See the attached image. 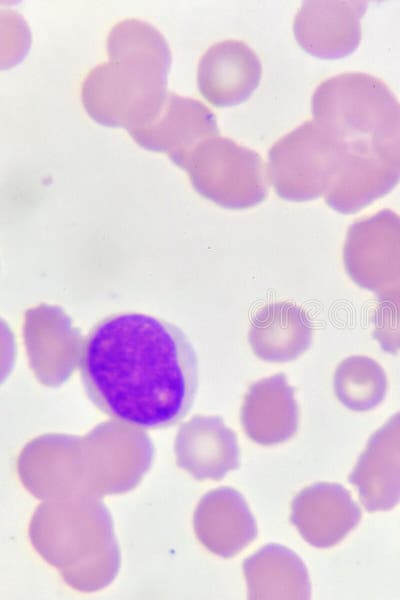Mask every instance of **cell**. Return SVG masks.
<instances>
[{
  "instance_id": "9a60e30c",
  "label": "cell",
  "mask_w": 400,
  "mask_h": 600,
  "mask_svg": "<svg viewBox=\"0 0 400 600\" xmlns=\"http://www.w3.org/2000/svg\"><path fill=\"white\" fill-rule=\"evenodd\" d=\"M199 529L213 552L232 557L257 537L255 518L242 495L231 488L209 494L200 511Z\"/></svg>"
},
{
  "instance_id": "8992f818",
  "label": "cell",
  "mask_w": 400,
  "mask_h": 600,
  "mask_svg": "<svg viewBox=\"0 0 400 600\" xmlns=\"http://www.w3.org/2000/svg\"><path fill=\"white\" fill-rule=\"evenodd\" d=\"M399 178L372 139L347 140L324 193L325 202L341 214H353L386 194Z\"/></svg>"
},
{
  "instance_id": "30bf717a",
  "label": "cell",
  "mask_w": 400,
  "mask_h": 600,
  "mask_svg": "<svg viewBox=\"0 0 400 600\" xmlns=\"http://www.w3.org/2000/svg\"><path fill=\"white\" fill-rule=\"evenodd\" d=\"M262 65L256 53L243 41L228 39L209 47L197 68L200 94L213 106L244 102L258 87Z\"/></svg>"
},
{
  "instance_id": "ba28073f",
  "label": "cell",
  "mask_w": 400,
  "mask_h": 600,
  "mask_svg": "<svg viewBox=\"0 0 400 600\" xmlns=\"http://www.w3.org/2000/svg\"><path fill=\"white\" fill-rule=\"evenodd\" d=\"M366 8V1H305L294 17L295 39L315 57H345L359 46Z\"/></svg>"
},
{
  "instance_id": "6da1fadb",
  "label": "cell",
  "mask_w": 400,
  "mask_h": 600,
  "mask_svg": "<svg viewBox=\"0 0 400 600\" xmlns=\"http://www.w3.org/2000/svg\"><path fill=\"white\" fill-rule=\"evenodd\" d=\"M79 369L88 398L102 413L140 429L178 423L198 388L197 355L186 333L140 312L99 320L83 341Z\"/></svg>"
},
{
  "instance_id": "277c9868",
  "label": "cell",
  "mask_w": 400,
  "mask_h": 600,
  "mask_svg": "<svg viewBox=\"0 0 400 600\" xmlns=\"http://www.w3.org/2000/svg\"><path fill=\"white\" fill-rule=\"evenodd\" d=\"M180 168L199 194L227 209L252 208L268 195L269 179L260 155L227 137L203 141Z\"/></svg>"
},
{
  "instance_id": "7c38bea8",
  "label": "cell",
  "mask_w": 400,
  "mask_h": 600,
  "mask_svg": "<svg viewBox=\"0 0 400 600\" xmlns=\"http://www.w3.org/2000/svg\"><path fill=\"white\" fill-rule=\"evenodd\" d=\"M240 420L248 438L263 446L284 443L294 436L299 409L294 388L283 373L263 378L249 387Z\"/></svg>"
},
{
  "instance_id": "4fadbf2b",
  "label": "cell",
  "mask_w": 400,
  "mask_h": 600,
  "mask_svg": "<svg viewBox=\"0 0 400 600\" xmlns=\"http://www.w3.org/2000/svg\"><path fill=\"white\" fill-rule=\"evenodd\" d=\"M313 327L305 311L283 301L265 305L254 315L248 333L253 353L263 361L285 363L310 346Z\"/></svg>"
},
{
  "instance_id": "7a4b0ae2",
  "label": "cell",
  "mask_w": 400,
  "mask_h": 600,
  "mask_svg": "<svg viewBox=\"0 0 400 600\" xmlns=\"http://www.w3.org/2000/svg\"><path fill=\"white\" fill-rule=\"evenodd\" d=\"M108 60L83 80L81 101L96 122L128 131L145 125L161 109L167 91L171 51L151 24L128 18L117 22L106 40Z\"/></svg>"
},
{
  "instance_id": "5b68a950",
  "label": "cell",
  "mask_w": 400,
  "mask_h": 600,
  "mask_svg": "<svg viewBox=\"0 0 400 600\" xmlns=\"http://www.w3.org/2000/svg\"><path fill=\"white\" fill-rule=\"evenodd\" d=\"M395 99L385 83L363 72L327 78L311 98L314 120L344 140L371 139L388 118Z\"/></svg>"
},
{
  "instance_id": "9c48e42d",
  "label": "cell",
  "mask_w": 400,
  "mask_h": 600,
  "mask_svg": "<svg viewBox=\"0 0 400 600\" xmlns=\"http://www.w3.org/2000/svg\"><path fill=\"white\" fill-rule=\"evenodd\" d=\"M290 520L310 545L330 548L357 527L361 511L342 485L318 482L294 497Z\"/></svg>"
},
{
  "instance_id": "3957f363",
  "label": "cell",
  "mask_w": 400,
  "mask_h": 600,
  "mask_svg": "<svg viewBox=\"0 0 400 600\" xmlns=\"http://www.w3.org/2000/svg\"><path fill=\"white\" fill-rule=\"evenodd\" d=\"M347 140L316 120L278 139L268 153L267 175L277 195L305 202L325 193Z\"/></svg>"
},
{
  "instance_id": "8fae6325",
  "label": "cell",
  "mask_w": 400,
  "mask_h": 600,
  "mask_svg": "<svg viewBox=\"0 0 400 600\" xmlns=\"http://www.w3.org/2000/svg\"><path fill=\"white\" fill-rule=\"evenodd\" d=\"M368 512L392 508L400 499V414L377 430L349 475Z\"/></svg>"
},
{
  "instance_id": "e0dca14e",
  "label": "cell",
  "mask_w": 400,
  "mask_h": 600,
  "mask_svg": "<svg viewBox=\"0 0 400 600\" xmlns=\"http://www.w3.org/2000/svg\"><path fill=\"white\" fill-rule=\"evenodd\" d=\"M334 393L346 408L365 412L375 408L384 398L386 376L373 359L350 356L337 366L333 377Z\"/></svg>"
},
{
  "instance_id": "52a82bcc",
  "label": "cell",
  "mask_w": 400,
  "mask_h": 600,
  "mask_svg": "<svg viewBox=\"0 0 400 600\" xmlns=\"http://www.w3.org/2000/svg\"><path fill=\"white\" fill-rule=\"evenodd\" d=\"M128 132L141 147L166 154L178 167L200 143L219 135L216 117L205 104L173 92L152 120Z\"/></svg>"
},
{
  "instance_id": "5bb4252c",
  "label": "cell",
  "mask_w": 400,
  "mask_h": 600,
  "mask_svg": "<svg viewBox=\"0 0 400 600\" xmlns=\"http://www.w3.org/2000/svg\"><path fill=\"white\" fill-rule=\"evenodd\" d=\"M248 599H309L311 582L301 558L269 543L244 560Z\"/></svg>"
},
{
  "instance_id": "2e32d148",
  "label": "cell",
  "mask_w": 400,
  "mask_h": 600,
  "mask_svg": "<svg viewBox=\"0 0 400 600\" xmlns=\"http://www.w3.org/2000/svg\"><path fill=\"white\" fill-rule=\"evenodd\" d=\"M192 428V467L197 476L217 480L238 468L236 434L224 425L220 417H198Z\"/></svg>"
}]
</instances>
